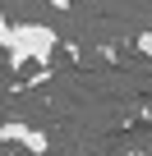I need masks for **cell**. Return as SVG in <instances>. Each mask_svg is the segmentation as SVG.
Listing matches in <instances>:
<instances>
[{"instance_id": "1", "label": "cell", "mask_w": 152, "mask_h": 156, "mask_svg": "<svg viewBox=\"0 0 152 156\" xmlns=\"http://www.w3.org/2000/svg\"><path fill=\"white\" fill-rule=\"evenodd\" d=\"M55 46H60L55 28H46V23H14L9 46H5V51H9V69H23V64H51Z\"/></svg>"}, {"instance_id": "2", "label": "cell", "mask_w": 152, "mask_h": 156, "mask_svg": "<svg viewBox=\"0 0 152 156\" xmlns=\"http://www.w3.org/2000/svg\"><path fill=\"white\" fill-rule=\"evenodd\" d=\"M0 142H19V147H28L32 156H51V138L42 133V129H28V124H0Z\"/></svg>"}, {"instance_id": "3", "label": "cell", "mask_w": 152, "mask_h": 156, "mask_svg": "<svg viewBox=\"0 0 152 156\" xmlns=\"http://www.w3.org/2000/svg\"><path fill=\"white\" fill-rule=\"evenodd\" d=\"M134 46H138V51H143V55L152 60V32H138V41H134Z\"/></svg>"}, {"instance_id": "4", "label": "cell", "mask_w": 152, "mask_h": 156, "mask_svg": "<svg viewBox=\"0 0 152 156\" xmlns=\"http://www.w3.org/2000/svg\"><path fill=\"white\" fill-rule=\"evenodd\" d=\"M9 32H14V28H9V19H5V9H0V46H9Z\"/></svg>"}]
</instances>
